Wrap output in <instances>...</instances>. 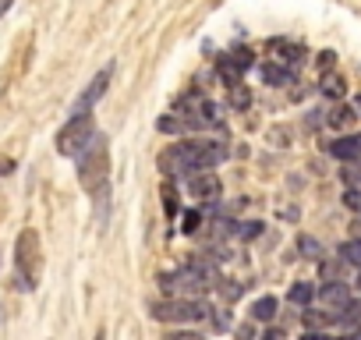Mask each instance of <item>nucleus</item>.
<instances>
[{
    "instance_id": "obj_14",
    "label": "nucleus",
    "mask_w": 361,
    "mask_h": 340,
    "mask_svg": "<svg viewBox=\"0 0 361 340\" xmlns=\"http://www.w3.org/2000/svg\"><path fill=\"white\" fill-rule=\"evenodd\" d=\"M273 54H280L276 61H283V64H301V61H305V47H298V43H287V40L273 43Z\"/></svg>"
},
{
    "instance_id": "obj_1",
    "label": "nucleus",
    "mask_w": 361,
    "mask_h": 340,
    "mask_svg": "<svg viewBox=\"0 0 361 340\" xmlns=\"http://www.w3.org/2000/svg\"><path fill=\"white\" fill-rule=\"evenodd\" d=\"M227 159V145L213 138H195V142H173L159 156V170L166 178H192V170H209Z\"/></svg>"
},
{
    "instance_id": "obj_17",
    "label": "nucleus",
    "mask_w": 361,
    "mask_h": 340,
    "mask_svg": "<svg viewBox=\"0 0 361 340\" xmlns=\"http://www.w3.org/2000/svg\"><path fill=\"white\" fill-rule=\"evenodd\" d=\"M354 117H357L354 107H333V110L326 114V124H329V128H347Z\"/></svg>"
},
{
    "instance_id": "obj_13",
    "label": "nucleus",
    "mask_w": 361,
    "mask_h": 340,
    "mask_svg": "<svg viewBox=\"0 0 361 340\" xmlns=\"http://www.w3.org/2000/svg\"><path fill=\"white\" fill-rule=\"evenodd\" d=\"M333 322H336V326H343V329L361 326V301H354V298H350V301H347V305L333 315Z\"/></svg>"
},
{
    "instance_id": "obj_27",
    "label": "nucleus",
    "mask_w": 361,
    "mask_h": 340,
    "mask_svg": "<svg viewBox=\"0 0 361 340\" xmlns=\"http://www.w3.org/2000/svg\"><path fill=\"white\" fill-rule=\"evenodd\" d=\"M343 178H347L350 185H361V163H350V166L343 170Z\"/></svg>"
},
{
    "instance_id": "obj_9",
    "label": "nucleus",
    "mask_w": 361,
    "mask_h": 340,
    "mask_svg": "<svg viewBox=\"0 0 361 340\" xmlns=\"http://www.w3.org/2000/svg\"><path fill=\"white\" fill-rule=\"evenodd\" d=\"M315 294H319V301H322L326 308H333V312H340V308L350 301V291H347V284H340V280H333V284L319 287ZM333 312H329V322H333Z\"/></svg>"
},
{
    "instance_id": "obj_8",
    "label": "nucleus",
    "mask_w": 361,
    "mask_h": 340,
    "mask_svg": "<svg viewBox=\"0 0 361 340\" xmlns=\"http://www.w3.org/2000/svg\"><path fill=\"white\" fill-rule=\"evenodd\" d=\"M188 188H192L195 199H206V202L220 199V192H224V185H220V178L213 174V170H199V174H192L188 178Z\"/></svg>"
},
{
    "instance_id": "obj_24",
    "label": "nucleus",
    "mask_w": 361,
    "mask_h": 340,
    "mask_svg": "<svg viewBox=\"0 0 361 340\" xmlns=\"http://www.w3.org/2000/svg\"><path fill=\"white\" fill-rule=\"evenodd\" d=\"M262 234V224L259 220H252V224H241L238 227V238H245V241H252V238H259Z\"/></svg>"
},
{
    "instance_id": "obj_30",
    "label": "nucleus",
    "mask_w": 361,
    "mask_h": 340,
    "mask_svg": "<svg viewBox=\"0 0 361 340\" xmlns=\"http://www.w3.org/2000/svg\"><path fill=\"white\" fill-rule=\"evenodd\" d=\"M8 8H11V0H0V15H4Z\"/></svg>"
},
{
    "instance_id": "obj_31",
    "label": "nucleus",
    "mask_w": 361,
    "mask_h": 340,
    "mask_svg": "<svg viewBox=\"0 0 361 340\" xmlns=\"http://www.w3.org/2000/svg\"><path fill=\"white\" fill-rule=\"evenodd\" d=\"M354 110H357V114H361V96H357V99H354Z\"/></svg>"
},
{
    "instance_id": "obj_25",
    "label": "nucleus",
    "mask_w": 361,
    "mask_h": 340,
    "mask_svg": "<svg viewBox=\"0 0 361 340\" xmlns=\"http://www.w3.org/2000/svg\"><path fill=\"white\" fill-rule=\"evenodd\" d=\"M199 224H202V213H185V227H180V231H185V234H195Z\"/></svg>"
},
{
    "instance_id": "obj_10",
    "label": "nucleus",
    "mask_w": 361,
    "mask_h": 340,
    "mask_svg": "<svg viewBox=\"0 0 361 340\" xmlns=\"http://www.w3.org/2000/svg\"><path fill=\"white\" fill-rule=\"evenodd\" d=\"M294 78H298L294 64H283V61L262 64V82H266V85H294Z\"/></svg>"
},
{
    "instance_id": "obj_11",
    "label": "nucleus",
    "mask_w": 361,
    "mask_h": 340,
    "mask_svg": "<svg viewBox=\"0 0 361 340\" xmlns=\"http://www.w3.org/2000/svg\"><path fill=\"white\" fill-rule=\"evenodd\" d=\"M326 152H329L333 159H343V163H350V159H357V156H361V138H357V135H347V138L326 142Z\"/></svg>"
},
{
    "instance_id": "obj_3",
    "label": "nucleus",
    "mask_w": 361,
    "mask_h": 340,
    "mask_svg": "<svg viewBox=\"0 0 361 340\" xmlns=\"http://www.w3.org/2000/svg\"><path fill=\"white\" fill-rule=\"evenodd\" d=\"M39 273H43V248H39V234L29 227L15 241V287L18 291H36Z\"/></svg>"
},
{
    "instance_id": "obj_34",
    "label": "nucleus",
    "mask_w": 361,
    "mask_h": 340,
    "mask_svg": "<svg viewBox=\"0 0 361 340\" xmlns=\"http://www.w3.org/2000/svg\"><path fill=\"white\" fill-rule=\"evenodd\" d=\"M357 138H361V135H357Z\"/></svg>"
},
{
    "instance_id": "obj_21",
    "label": "nucleus",
    "mask_w": 361,
    "mask_h": 340,
    "mask_svg": "<svg viewBox=\"0 0 361 340\" xmlns=\"http://www.w3.org/2000/svg\"><path fill=\"white\" fill-rule=\"evenodd\" d=\"M163 206H166L170 217L177 213V188H173V178H166V185H163Z\"/></svg>"
},
{
    "instance_id": "obj_29",
    "label": "nucleus",
    "mask_w": 361,
    "mask_h": 340,
    "mask_svg": "<svg viewBox=\"0 0 361 340\" xmlns=\"http://www.w3.org/2000/svg\"><path fill=\"white\" fill-rule=\"evenodd\" d=\"M213 326H216V329H231V315L216 312V315H213Z\"/></svg>"
},
{
    "instance_id": "obj_33",
    "label": "nucleus",
    "mask_w": 361,
    "mask_h": 340,
    "mask_svg": "<svg viewBox=\"0 0 361 340\" xmlns=\"http://www.w3.org/2000/svg\"><path fill=\"white\" fill-rule=\"evenodd\" d=\"M357 284H361V280H357Z\"/></svg>"
},
{
    "instance_id": "obj_6",
    "label": "nucleus",
    "mask_w": 361,
    "mask_h": 340,
    "mask_svg": "<svg viewBox=\"0 0 361 340\" xmlns=\"http://www.w3.org/2000/svg\"><path fill=\"white\" fill-rule=\"evenodd\" d=\"M96 135H99V131H96L92 114H71V121L57 131V152H61V156H78Z\"/></svg>"
},
{
    "instance_id": "obj_19",
    "label": "nucleus",
    "mask_w": 361,
    "mask_h": 340,
    "mask_svg": "<svg viewBox=\"0 0 361 340\" xmlns=\"http://www.w3.org/2000/svg\"><path fill=\"white\" fill-rule=\"evenodd\" d=\"M231 107H234V110H248V107H252V92H248L245 82L231 85Z\"/></svg>"
},
{
    "instance_id": "obj_4",
    "label": "nucleus",
    "mask_w": 361,
    "mask_h": 340,
    "mask_svg": "<svg viewBox=\"0 0 361 340\" xmlns=\"http://www.w3.org/2000/svg\"><path fill=\"white\" fill-rule=\"evenodd\" d=\"M213 280H216V269L195 262V266H180V269L159 277V287H163L166 294H173V298H202V291H206Z\"/></svg>"
},
{
    "instance_id": "obj_18",
    "label": "nucleus",
    "mask_w": 361,
    "mask_h": 340,
    "mask_svg": "<svg viewBox=\"0 0 361 340\" xmlns=\"http://www.w3.org/2000/svg\"><path fill=\"white\" fill-rule=\"evenodd\" d=\"M156 128H159L163 135H180V131H188V124L180 121L177 114H163V117L156 121Z\"/></svg>"
},
{
    "instance_id": "obj_15",
    "label": "nucleus",
    "mask_w": 361,
    "mask_h": 340,
    "mask_svg": "<svg viewBox=\"0 0 361 340\" xmlns=\"http://www.w3.org/2000/svg\"><path fill=\"white\" fill-rule=\"evenodd\" d=\"M276 312H280V301H276L273 294H266V298H259V301L252 305V315H255L259 322H269V319H276Z\"/></svg>"
},
{
    "instance_id": "obj_28",
    "label": "nucleus",
    "mask_w": 361,
    "mask_h": 340,
    "mask_svg": "<svg viewBox=\"0 0 361 340\" xmlns=\"http://www.w3.org/2000/svg\"><path fill=\"white\" fill-rule=\"evenodd\" d=\"M333 64H336V54H333V50H326V54H319V68H322V71H329Z\"/></svg>"
},
{
    "instance_id": "obj_12",
    "label": "nucleus",
    "mask_w": 361,
    "mask_h": 340,
    "mask_svg": "<svg viewBox=\"0 0 361 340\" xmlns=\"http://www.w3.org/2000/svg\"><path fill=\"white\" fill-rule=\"evenodd\" d=\"M216 71L224 75L227 89H231V85H238V82H241V75H245V68H241V64H238V61H234L231 54H224V57L216 61Z\"/></svg>"
},
{
    "instance_id": "obj_2",
    "label": "nucleus",
    "mask_w": 361,
    "mask_h": 340,
    "mask_svg": "<svg viewBox=\"0 0 361 340\" xmlns=\"http://www.w3.org/2000/svg\"><path fill=\"white\" fill-rule=\"evenodd\" d=\"M78 185L92 195H99L106 188V174H110V149H106V138L96 135L78 156Z\"/></svg>"
},
{
    "instance_id": "obj_7",
    "label": "nucleus",
    "mask_w": 361,
    "mask_h": 340,
    "mask_svg": "<svg viewBox=\"0 0 361 340\" xmlns=\"http://www.w3.org/2000/svg\"><path fill=\"white\" fill-rule=\"evenodd\" d=\"M110 78H114V64H106V68H103V71H99V75H96V78H92V82H89L85 89H82V96L75 99V107H71V114H89V110H92V107L99 103V96L106 92V85H110Z\"/></svg>"
},
{
    "instance_id": "obj_32",
    "label": "nucleus",
    "mask_w": 361,
    "mask_h": 340,
    "mask_svg": "<svg viewBox=\"0 0 361 340\" xmlns=\"http://www.w3.org/2000/svg\"><path fill=\"white\" fill-rule=\"evenodd\" d=\"M357 333H361V326H357Z\"/></svg>"
},
{
    "instance_id": "obj_20",
    "label": "nucleus",
    "mask_w": 361,
    "mask_h": 340,
    "mask_svg": "<svg viewBox=\"0 0 361 340\" xmlns=\"http://www.w3.org/2000/svg\"><path fill=\"white\" fill-rule=\"evenodd\" d=\"M340 259L350 262V266H361V238H350L340 245Z\"/></svg>"
},
{
    "instance_id": "obj_23",
    "label": "nucleus",
    "mask_w": 361,
    "mask_h": 340,
    "mask_svg": "<svg viewBox=\"0 0 361 340\" xmlns=\"http://www.w3.org/2000/svg\"><path fill=\"white\" fill-rule=\"evenodd\" d=\"M322 92H326L329 99H340V96H343V82H340L336 75H333V78L326 75V78H322Z\"/></svg>"
},
{
    "instance_id": "obj_5",
    "label": "nucleus",
    "mask_w": 361,
    "mask_h": 340,
    "mask_svg": "<svg viewBox=\"0 0 361 340\" xmlns=\"http://www.w3.org/2000/svg\"><path fill=\"white\" fill-rule=\"evenodd\" d=\"M149 308L159 322H199V319L213 315L209 301H202V298H166V301H156Z\"/></svg>"
},
{
    "instance_id": "obj_26",
    "label": "nucleus",
    "mask_w": 361,
    "mask_h": 340,
    "mask_svg": "<svg viewBox=\"0 0 361 340\" xmlns=\"http://www.w3.org/2000/svg\"><path fill=\"white\" fill-rule=\"evenodd\" d=\"M231 57H234V61H238V64H241V68H245V71H248V68H252V64H255V57H252V50H234V54H231Z\"/></svg>"
},
{
    "instance_id": "obj_22",
    "label": "nucleus",
    "mask_w": 361,
    "mask_h": 340,
    "mask_svg": "<svg viewBox=\"0 0 361 340\" xmlns=\"http://www.w3.org/2000/svg\"><path fill=\"white\" fill-rule=\"evenodd\" d=\"M298 248H301L308 259H319V255H322V245H319L315 238H308V234H301V238H298Z\"/></svg>"
},
{
    "instance_id": "obj_16",
    "label": "nucleus",
    "mask_w": 361,
    "mask_h": 340,
    "mask_svg": "<svg viewBox=\"0 0 361 340\" xmlns=\"http://www.w3.org/2000/svg\"><path fill=\"white\" fill-rule=\"evenodd\" d=\"M315 298V287L308 284V280H298L290 291H287V301H294V305H305L308 308V301Z\"/></svg>"
}]
</instances>
